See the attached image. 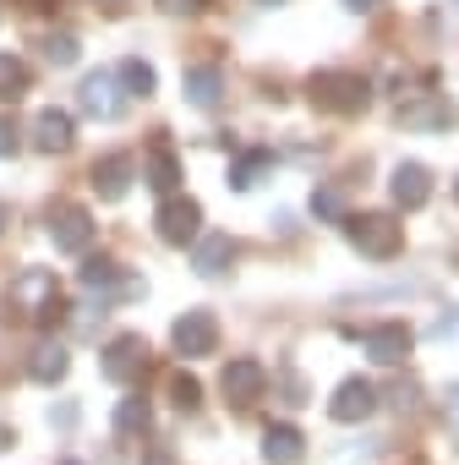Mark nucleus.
Segmentation results:
<instances>
[{
    "label": "nucleus",
    "instance_id": "nucleus-1",
    "mask_svg": "<svg viewBox=\"0 0 459 465\" xmlns=\"http://www.w3.org/2000/svg\"><path fill=\"white\" fill-rule=\"evenodd\" d=\"M6 318H23V323H61L66 318V296H61V280L50 269H23L6 291Z\"/></svg>",
    "mask_w": 459,
    "mask_h": 465
},
{
    "label": "nucleus",
    "instance_id": "nucleus-2",
    "mask_svg": "<svg viewBox=\"0 0 459 465\" xmlns=\"http://www.w3.org/2000/svg\"><path fill=\"white\" fill-rule=\"evenodd\" d=\"M307 99L328 115H361L372 104V83L361 72H345V66H328V72H312L307 77Z\"/></svg>",
    "mask_w": 459,
    "mask_h": 465
},
{
    "label": "nucleus",
    "instance_id": "nucleus-3",
    "mask_svg": "<svg viewBox=\"0 0 459 465\" xmlns=\"http://www.w3.org/2000/svg\"><path fill=\"white\" fill-rule=\"evenodd\" d=\"M345 236L361 258H394L405 247V224L394 213H345Z\"/></svg>",
    "mask_w": 459,
    "mask_h": 465
},
{
    "label": "nucleus",
    "instance_id": "nucleus-4",
    "mask_svg": "<svg viewBox=\"0 0 459 465\" xmlns=\"http://www.w3.org/2000/svg\"><path fill=\"white\" fill-rule=\"evenodd\" d=\"M153 230H159L164 247H191L202 236V208H197V197H175L170 192L159 203V213H153Z\"/></svg>",
    "mask_w": 459,
    "mask_h": 465
},
{
    "label": "nucleus",
    "instance_id": "nucleus-5",
    "mask_svg": "<svg viewBox=\"0 0 459 465\" xmlns=\"http://www.w3.org/2000/svg\"><path fill=\"white\" fill-rule=\"evenodd\" d=\"M99 372H104L110 383H121V389L142 383V372H148V340H142V334H115V340L104 345V356H99Z\"/></svg>",
    "mask_w": 459,
    "mask_h": 465
},
{
    "label": "nucleus",
    "instance_id": "nucleus-6",
    "mask_svg": "<svg viewBox=\"0 0 459 465\" xmlns=\"http://www.w3.org/2000/svg\"><path fill=\"white\" fill-rule=\"evenodd\" d=\"M93 230L99 224H93V213L83 203H55L50 208V242H55V252H72V258L88 252L93 247Z\"/></svg>",
    "mask_w": 459,
    "mask_h": 465
},
{
    "label": "nucleus",
    "instance_id": "nucleus-7",
    "mask_svg": "<svg viewBox=\"0 0 459 465\" xmlns=\"http://www.w3.org/2000/svg\"><path fill=\"white\" fill-rule=\"evenodd\" d=\"M170 345H175L186 361L213 356V351H219V318H213V312H202V307L181 312V318H175V329H170Z\"/></svg>",
    "mask_w": 459,
    "mask_h": 465
},
{
    "label": "nucleus",
    "instance_id": "nucleus-8",
    "mask_svg": "<svg viewBox=\"0 0 459 465\" xmlns=\"http://www.w3.org/2000/svg\"><path fill=\"white\" fill-rule=\"evenodd\" d=\"M77 104H83V115H93V121H121V110H126L121 77H115V72H88L83 88H77Z\"/></svg>",
    "mask_w": 459,
    "mask_h": 465
},
{
    "label": "nucleus",
    "instance_id": "nucleus-9",
    "mask_svg": "<svg viewBox=\"0 0 459 465\" xmlns=\"http://www.w3.org/2000/svg\"><path fill=\"white\" fill-rule=\"evenodd\" d=\"M219 389H224L230 405H252V400H263V389H269V367H263L258 356H236V361L224 367Z\"/></svg>",
    "mask_w": 459,
    "mask_h": 465
},
{
    "label": "nucleus",
    "instance_id": "nucleus-10",
    "mask_svg": "<svg viewBox=\"0 0 459 465\" xmlns=\"http://www.w3.org/2000/svg\"><path fill=\"white\" fill-rule=\"evenodd\" d=\"M410 345H415V334H410L405 323H372V329L361 334V351H366L377 367H399V361L410 356Z\"/></svg>",
    "mask_w": 459,
    "mask_h": 465
},
{
    "label": "nucleus",
    "instance_id": "nucleus-11",
    "mask_svg": "<svg viewBox=\"0 0 459 465\" xmlns=\"http://www.w3.org/2000/svg\"><path fill=\"white\" fill-rule=\"evenodd\" d=\"M377 411V389L366 383V378H345L339 389H334V400H328V416L334 421H366Z\"/></svg>",
    "mask_w": 459,
    "mask_h": 465
},
{
    "label": "nucleus",
    "instance_id": "nucleus-12",
    "mask_svg": "<svg viewBox=\"0 0 459 465\" xmlns=\"http://www.w3.org/2000/svg\"><path fill=\"white\" fill-rule=\"evenodd\" d=\"M230 263H236V242L224 236V230H202V236L191 242V269L202 274V280H213V274H224Z\"/></svg>",
    "mask_w": 459,
    "mask_h": 465
},
{
    "label": "nucleus",
    "instance_id": "nucleus-13",
    "mask_svg": "<svg viewBox=\"0 0 459 465\" xmlns=\"http://www.w3.org/2000/svg\"><path fill=\"white\" fill-rule=\"evenodd\" d=\"M72 143H77V121H72L66 110L50 104V110L34 115V148H39V153H66Z\"/></svg>",
    "mask_w": 459,
    "mask_h": 465
},
{
    "label": "nucleus",
    "instance_id": "nucleus-14",
    "mask_svg": "<svg viewBox=\"0 0 459 465\" xmlns=\"http://www.w3.org/2000/svg\"><path fill=\"white\" fill-rule=\"evenodd\" d=\"M388 192H394V203H399V208H426V197H432V170H426V164H415V159H405V164H394Z\"/></svg>",
    "mask_w": 459,
    "mask_h": 465
},
{
    "label": "nucleus",
    "instance_id": "nucleus-15",
    "mask_svg": "<svg viewBox=\"0 0 459 465\" xmlns=\"http://www.w3.org/2000/svg\"><path fill=\"white\" fill-rule=\"evenodd\" d=\"M132 175H137L132 153H104V159L93 164V186H99V197H104V203H121V197H126V186H132Z\"/></svg>",
    "mask_w": 459,
    "mask_h": 465
},
{
    "label": "nucleus",
    "instance_id": "nucleus-16",
    "mask_svg": "<svg viewBox=\"0 0 459 465\" xmlns=\"http://www.w3.org/2000/svg\"><path fill=\"white\" fill-rule=\"evenodd\" d=\"M181 94H186V104H197V110H213V104L224 99V72H219V66H186V77H181Z\"/></svg>",
    "mask_w": 459,
    "mask_h": 465
},
{
    "label": "nucleus",
    "instance_id": "nucleus-17",
    "mask_svg": "<svg viewBox=\"0 0 459 465\" xmlns=\"http://www.w3.org/2000/svg\"><path fill=\"white\" fill-rule=\"evenodd\" d=\"M142 181H148L153 192H164V197L181 186V159H175L170 143H153V148H148V159H142Z\"/></svg>",
    "mask_w": 459,
    "mask_h": 465
},
{
    "label": "nucleus",
    "instance_id": "nucleus-18",
    "mask_svg": "<svg viewBox=\"0 0 459 465\" xmlns=\"http://www.w3.org/2000/svg\"><path fill=\"white\" fill-rule=\"evenodd\" d=\"M399 121H405V126H415V132L454 126V104H448V94H426L421 104H399Z\"/></svg>",
    "mask_w": 459,
    "mask_h": 465
},
{
    "label": "nucleus",
    "instance_id": "nucleus-19",
    "mask_svg": "<svg viewBox=\"0 0 459 465\" xmlns=\"http://www.w3.org/2000/svg\"><path fill=\"white\" fill-rule=\"evenodd\" d=\"M263 454H269V465H301V454H307V438H301L290 421H274V427L263 432Z\"/></svg>",
    "mask_w": 459,
    "mask_h": 465
},
{
    "label": "nucleus",
    "instance_id": "nucleus-20",
    "mask_svg": "<svg viewBox=\"0 0 459 465\" xmlns=\"http://www.w3.org/2000/svg\"><path fill=\"white\" fill-rule=\"evenodd\" d=\"M77 280H83V291H93V296H110V291H137V285H132V280L110 263V258H88Z\"/></svg>",
    "mask_w": 459,
    "mask_h": 465
},
{
    "label": "nucleus",
    "instance_id": "nucleus-21",
    "mask_svg": "<svg viewBox=\"0 0 459 465\" xmlns=\"http://www.w3.org/2000/svg\"><path fill=\"white\" fill-rule=\"evenodd\" d=\"M115 77H121V88H126V99H148L153 88H159V72L142 61V55H126L121 66H115Z\"/></svg>",
    "mask_w": 459,
    "mask_h": 465
},
{
    "label": "nucleus",
    "instance_id": "nucleus-22",
    "mask_svg": "<svg viewBox=\"0 0 459 465\" xmlns=\"http://www.w3.org/2000/svg\"><path fill=\"white\" fill-rule=\"evenodd\" d=\"M66 367H72V361H66V345L44 340V345L34 351V361H28V378H34V383H61V378H66Z\"/></svg>",
    "mask_w": 459,
    "mask_h": 465
},
{
    "label": "nucleus",
    "instance_id": "nucleus-23",
    "mask_svg": "<svg viewBox=\"0 0 459 465\" xmlns=\"http://www.w3.org/2000/svg\"><path fill=\"white\" fill-rule=\"evenodd\" d=\"M28 88H34V66H28L23 55H0V99L17 104Z\"/></svg>",
    "mask_w": 459,
    "mask_h": 465
},
{
    "label": "nucleus",
    "instance_id": "nucleus-24",
    "mask_svg": "<svg viewBox=\"0 0 459 465\" xmlns=\"http://www.w3.org/2000/svg\"><path fill=\"white\" fill-rule=\"evenodd\" d=\"M274 164V153L269 148H247L241 159H236V170H230V186H236V192H247V186H258V175Z\"/></svg>",
    "mask_w": 459,
    "mask_h": 465
},
{
    "label": "nucleus",
    "instance_id": "nucleus-25",
    "mask_svg": "<svg viewBox=\"0 0 459 465\" xmlns=\"http://www.w3.org/2000/svg\"><path fill=\"white\" fill-rule=\"evenodd\" d=\"M39 50H44L50 66H77V34H66V28H61V34H44Z\"/></svg>",
    "mask_w": 459,
    "mask_h": 465
},
{
    "label": "nucleus",
    "instance_id": "nucleus-26",
    "mask_svg": "<svg viewBox=\"0 0 459 465\" xmlns=\"http://www.w3.org/2000/svg\"><path fill=\"white\" fill-rule=\"evenodd\" d=\"M115 432H148V400L142 394H132V400L115 405Z\"/></svg>",
    "mask_w": 459,
    "mask_h": 465
},
{
    "label": "nucleus",
    "instance_id": "nucleus-27",
    "mask_svg": "<svg viewBox=\"0 0 459 465\" xmlns=\"http://www.w3.org/2000/svg\"><path fill=\"white\" fill-rule=\"evenodd\" d=\"M170 400H175V411H197L202 405V383L191 372H175L170 378Z\"/></svg>",
    "mask_w": 459,
    "mask_h": 465
},
{
    "label": "nucleus",
    "instance_id": "nucleus-28",
    "mask_svg": "<svg viewBox=\"0 0 459 465\" xmlns=\"http://www.w3.org/2000/svg\"><path fill=\"white\" fill-rule=\"evenodd\" d=\"M312 213L317 219H345V197L334 186H323V192H312Z\"/></svg>",
    "mask_w": 459,
    "mask_h": 465
},
{
    "label": "nucleus",
    "instance_id": "nucleus-29",
    "mask_svg": "<svg viewBox=\"0 0 459 465\" xmlns=\"http://www.w3.org/2000/svg\"><path fill=\"white\" fill-rule=\"evenodd\" d=\"M12 153H17V126L0 115V159H12Z\"/></svg>",
    "mask_w": 459,
    "mask_h": 465
},
{
    "label": "nucleus",
    "instance_id": "nucleus-30",
    "mask_svg": "<svg viewBox=\"0 0 459 465\" xmlns=\"http://www.w3.org/2000/svg\"><path fill=\"white\" fill-rule=\"evenodd\" d=\"M164 12H175V17H197L202 12V0H159Z\"/></svg>",
    "mask_w": 459,
    "mask_h": 465
},
{
    "label": "nucleus",
    "instance_id": "nucleus-31",
    "mask_svg": "<svg viewBox=\"0 0 459 465\" xmlns=\"http://www.w3.org/2000/svg\"><path fill=\"white\" fill-rule=\"evenodd\" d=\"M142 465H175V454L164 443H153V449H142Z\"/></svg>",
    "mask_w": 459,
    "mask_h": 465
},
{
    "label": "nucleus",
    "instance_id": "nucleus-32",
    "mask_svg": "<svg viewBox=\"0 0 459 465\" xmlns=\"http://www.w3.org/2000/svg\"><path fill=\"white\" fill-rule=\"evenodd\" d=\"M443 405H448V421H459V383H448V394H443Z\"/></svg>",
    "mask_w": 459,
    "mask_h": 465
},
{
    "label": "nucleus",
    "instance_id": "nucleus-33",
    "mask_svg": "<svg viewBox=\"0 0 459 465\" xmlns=\"http://www.w3.org/2000/svg\"><path fill=\"white\" fill-rule=\"evenodd\" d=\"M350 12H377V0H345Z\"/></svg>",
    "mask_w": 459,
    "mask_h": 465
},
{
    "label": "nucleus",
    "instance_id": "nucleus-34",
    "mask_svg": "<svg viewBox=\"0 0 459 465\" xmlns=\"http://www.w3.org/2000/svg\"><path fill=\"white\" fill-rule=\"evenodd\" d=\"M17 6H34V12H44V6H55V0H17Z\"/></svg>",
    "mask_w": 459,
    "mask_h": 465
},
{
    "label": "nucleus",
    "instance_id": "nucleus-35",
    "mask_svg": "<svg viewBox=\"0 0 459 465\" xmlns=\"http://www.w3.org/2000/svg\"><path fill=\"white\" fill-rule=\"evenodd\" d=\"M6 224H12V213H6V203H0V236H6Z\"/></svg>",
    "mask_w": 459,
    "mask_h": 465
},
{
    "label": "nucleus",
    "instance_id": "nucleus-36",
    "mask_svg": "<svg viewBox=\"0 0 459 465\" xmlns=\"http://www.w3.org/2000/svg\"><path fill=\"white\" fill-rule=\"evenodd\" d=\"M252 6H263V12H274V6H285V0H252Z\"/></svg>",
    "mask_w": 459,
    "mask_h": 465
},
{
    "label": "nucleus",
    "instance_id": "nucleus-37",
    "mask_svg": "<svg viewBox=\"0 0 459 465\" xmlns=\"http://www.w3.org/2000/svg\"><path fill=\"white\" fill-rule=\"evenodd\" d=\"M454 197H459V181H454Z\"/></svg>",
    "mask_w": 459,
    "mask_h": 465
},
{
    "label": "nucleus",
    "instance_id": "nucleus-38",
    "mask_svg": "<svg viewBox=\"0 0 459 465\" xmlns=\"http://www.w3.org/2000/svg\"><path fill=\"white\" fill-rule=\"evenodd\" d=\"M104 6H115V0H104Z\"/></svg>",
    "mask_w": 459,
    "mask_h": 465
},
{
    "label": "nucleus",
    "instance_id": "nucleus-39",
    "mask_svg": "<svg viewBox=\"0 0 459 465\" xmlns=\"http://www.w3.org/2000/svg\"><path fill=\"white\" fill-rule=\"evenodd\" d=\"M66 465H77V460H66Z\"/></svg>",
    "mask_w": 459,
    "mask_h": 465
},
{
    "label": "nucleus",
    "instance_id": "nucleus-40",
    "mask_svg": "<svg viewBox=\"0 0 459 465\" xmlns=\"http://www.w3.org/2000/svg\"><path fill=\"white\" fill-rule=\"evenodd\" d=\"M454 6H459V0H454Z\"/></svg>",
    "mask_w": 459,
    "mask_h": 465
}]
</instances>
